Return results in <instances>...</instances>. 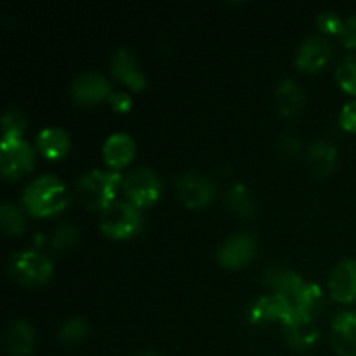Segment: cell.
I'll return each instance as SVG.
<instances>
[{
	"label": "cell",
	"mask_w": 356,
	"mask_h": 356,
	"mask_svg": "<svg viewBox=\"0 0 356 356\" xmlns=\"http://www.w3.org/2000/svg\"><path fill=\"white\" fill-rule=\"evenodd\" d=\"M305 92L292 79H282L275 87V103L282 117H296L305 106Z\"/></svg>",
	"instance_id": "ffe728a7"
},
{
	"label": "cell",
	"mask_w": 356,
	"mask_h": 356,
	"mask_svg": "<svg viewBox=\"0 0 356 356\" xmlns=\"http://www.w3.org/2000/svg\"><path fill=\"white\" fill-rule=\"evenodd\" d=\"M330 54H332V45H330V40L325 35H309L299 45L298 52H296L294 65L299 72H320L329 63Z\"/></svg>",
	"instance_id": "8fae6325"
},
{
	"label": "cell",
	"mask_w": 356,
	"mask_h": 356,
	"mask_svg": "<svg viewBox=\"0 0 356 356\" xmlns=\"http://www.w3.org/2000/svg\"><path fill=\"white\" fill-rule=\"evenodd\" d=\"M306 162L309 169L320 177H325L336 169L337 163V148L327 139H315L308 146L306 152Z\"/></svg>",
	"instance_id": "44dd1931"
},
{
	"label": "cell",
	"mask_w": 356,
	"mask_h": 356,
	"mask_svg": "<svg viewBox=\"0 0 356 356\" xmlns=\"http://www.w3.org/2000/svg\"><path fill=\"white\" fill-rule=\"evenodd\" d=\"M294 318V309L292 305L280 294H264L250 302L247 309V320L252 325H266V323L280 322L282 325L289 323Z\"/></svg>",
	"instance_id": "ba28073f"
},
{
	"label": "cell",
	"mask_w": 356,
	"mask_h": 356,
	"mask_svg": "<svg viewBox=\"0 0 356 356\" xmlns=\"http://www.w3.org/2000/svg\"><path fill=\"white\" fill-rule=\"evenodd\" d=\"M113 94L110 82L104 75L94 70H86L79 73L70 83V96L76 104H97L110 99Z\"/></svg>",
	"instance_id": "9c48e42d"
},
{
	"label": "cell",
	"mask_w": 356,
	"mask_h": 356,
	"mask_svg": "<svg viewBox=\"0 0 356 356\" xmlns=\"http://www.w3.org/2000/svg\"><path fill=\"white\" fill-rule=\"evenodd\" d=\"M329 292L341 305L356 301V259L348 257L334 266L329 275Z\"/></svg>",
	"instance_id": "5bb4252c"
},
{
	"label": "cell",
	"mask_w": 356,
	"mask_h": 356,
	"mask_svg": "<svg viewBox=\"0 0 356 356\" xmlns=\"http://www.w3.org/2000/svg\"><path fill=\"white\" fill-rule=\"evenodd\" d=\"M0 228L9 236H17L24 232V214L13 202L0 205Z\"/></svg>",
	"instance_id": "603a6c76"
},
{
	"label": "cell",
	"mask_w": 356,
	"mask_h": 356,
	"mask_svg": "<svg viewBox=\"0 0 356 356\" xmlns=\"http://www.w3.org/2000/svg\"><path fill=\"white\" fill-rule=\"evenodd\" d=\"M176 193L179 200L190 209H202L212 202L216 186L209 177L198 172H183L176 179Z\"/></svg>",
	"instance_id": "30bf717a"
},
{
	"label": "cell",
	"mask_w": 356,
	"mask_h": 356,
	"mask_svg": "<svg viewBox=\"0 0 356 356\" xmlns=\"http://www.w3.org/2000/svg\"><path fill=\"white\" fill-rule=\"evenodd\" d=\"M120 190L125 195V200L138 209H145L159 200L162 183L155 170L149 167H134L122 176Z\"/></svg>",
	"instance_id": "5b68a950"
},
{
	"label": "cell",
	"mask_w": 356,
	"mask_h": 356,
	"mask_svg": "<svg viewBox=\"0 0 356 356\" xmlns=\"http://www.w3.org/2000/svg\"><path fill=\"white\" fill-rule=\"evenodd\" d=\"M256 238L249 232H236L226 236L218 247L216 259L226 270H240L256 256Z\"/></svg>",
	"instance_id": "52a82bcc"
},
{
	"label": "cell",
	"mask_w": 356,
	"mask_h": 356,
	"mask_svg": "<svg viewBox=\"0 0 356 356\" xmlns=\"http://www.w3.org/2000/svg\"><path fill=\"white\" fill-rule=\"evenodd\" d=\"M139 356H156V355H153V353H145V355H139Z\"/></svg>",
	"instance_id": "d6a6232c"
},
{
	"label": "cell",
	"mask_w": 356,
	"mask_h": 356,
	"mask_svg": "<svg viewBox=\"0 0 356 356\" xmlns=\"http://www.w3.org/2000/svg\"><path fill=\"white\" fill-rule=\"evenodd\" d=\"M226 204L232 209L233 214L240 218H250L256 212V202L249 188L242 183H235L226 191Z\"/></svg>",
	"instance_id": "7402d4cb"
},
{
	"label": "cell",
	"mask_w": 356,
	"mask_h": 356,
	"mask_svg": "<svg viewBox=\"0 0 356 356\" xmlns=\"http://www.w3.org/2000/svg\"><path fill=\"white\" fill-rule=\"evenodd\" d=\"M278 146H280V149L285 155H296L299 152V148H301V143H299L298 136L292 134V132H287V134H284L280 138Z\"/></svg>",
	"instance_id": "1f68e13d"
},
{
	"label": "cell",
	"mask_w": 356,
	"mask_h": 356,
	"mask_svg": "<svg viewBox=\"0 0 356 356\" xmlns=\"http://www.w3.org/2000/svg\"><path fill=\"white\" fill-rule=\"evenodd\" d=\"M134 149V139L127 132H113L104 139L101 146V155H103V162L111 170H118L131 162Z\"/></svg>",
	"instance_id": "e0dca14e"
},
{
	"label": "cell",
	"mask_w": 356,
	"mask_h": 356,
	"mask_svg": "<svg viewBox=\"0 0 356 356\" xmlns=\"http://www.w3.org/2000/svg\"><path fill=\"white\" fill-rule=\"evenodd\" d=\"M282 327H284L285 341L294 351L312 350L320 337L318 325L315 316L312 315H296L291 322Z\"/></svg>",
	"instance_id": "2e32d148"
},
{
	"label": "cell",
	"mask_w": 356,
	"mask_h": 356,
	"mask_svg": "<svg viewBox=\"0 0 356 356\" xmlns=\"http://www.w3.org/2000/svg\"><path fill=\"white\" fill-rule=\"evenodd\" d=\"M108 103H110L111 108H113L115 111H118V113H127L132 106L131 96L125 92H113L110 96V99H108Z\"/></svg>",
	"instance_id": "4dcf8cb0"
},
{
	"label": "cell",
	"mask_w": 356,
	"mask_h": 356,
	"mask_svg": "<svg viewBox=\"0 0 356 356\" xmlns=\"http://www.w3.org/2000/svg\"><path fill=\"white\" fill-rule=\"evenodd\" d=\"M143 216L136 205L127 200H113L99 212L97 228L108 238H131L141 229Z\"/></svg>",
	"instance_id": "3957f363"
},
{
	"label": "cell",
	"mask_w": 356,
	"mask_h": 356,
	"mask_svg": "<svg viewBox=\"0 0 356 356\" xmlns=\"http://www.w3.org/2000/svg\"><path fill=\"white\" fill-rule=\"evenodd\" d=\"M110 68L115 79L122 83V86L129 87L131 90H141L145 89L146 79L145 73L139 70L138 58H136L134 51L129 47H120L111 54Z\"/></svg>",
	"instance_id": "4fadbf2b"
},
{
	"label": "cell",
	"mask_w": 356,
	"mask_h": 356,
	"mask_svg": "<svg viewBox=\"0 0 356 356\" xmlns=\"http://www.w3.org/2000/svg\"><path fill=\"white\" fill-rule=\"evenodd\" d=\"M87 332H89V327H87L86 320L80 318V316H70L59 327L58 336L59 341L66 346H76L86 339Z\"/></svg>",
	"instance_id": "cb8c5ba5"
},
{
	"label": "cell",
	"mask_w": 356,
	"mask_h": 356,
	"mask_svg": "<svg viewBox=\"0 0 356 356\" xmlns=\"http://www.w3.org/2000/svg\"><path fill=\"white\" fill-rule=\"evenodd\" d=\"M35 148L44 159L59 160L68 153L70 136L61 127H44L35 136Z\"/></svg>",
	"instance_id": "d6986e66"
},
{
	"label": "cell",
	"mask_w": 356,
	"mask_h": 356,
	"mask_svg": "<svg viewBox=\"0 0 356 356\" xmlns=\"http://www.w3.org/2000/svg\"><path fill=\"white\" fill-rule=\"evenodd\" d=\"M263 284L270 289L275 294H280L287 299L292 305L296 298L301 294V291L305 289L306 280L298 273V271L291 270L287 266H280V264H275V266H268L263 271Z\"/></svg>",
	"instance_id": "7c38bea8"
},
{
	"label": "cell",
	"mask_w": 356,
	"mask_h": 356,
	"mask_svg": "<svg viewBox=\"0 0 356 356\" xmlns=\"http://www.w3.org/2000/svg\"><path fill=\"white\" fill-rule=\"evenodd\" d=\"M35 332L28 322L14 318L3 330V348L10 356H28L33 351Z\"/></svg>",
	"instance_id": "ac0fdd59"
},
{
	"label": "cell",
	"mask_w": 356,
	"mask_h": 356,
	"mask_svg": "<svg viewBox=\"0 0 356 356\" xmlns=\"http://www.w3.org/2000/svg\"><path fill=\"white\" fill-rule=\"evenodd\" d=\"M7 273L23 287H40L51 280L52 263L40 250L26 249L10 256Z\"/></svg>",
	"instance_id": "277c9868"
},
{
	"label": "cell",
	"mask_w": 356,
	"mask_h": 356,
	"mask_svg": "<svg viewBox=\"0 0 356 356\" xmlns=\"http://www.w3.org/2000/svg\"><path fill=\"white\" fill-rule=\"evenodd\" d=\"M336 82L348 94L356 96V54H350L336 66Z\"/></svg>",
	"instance_id": "d4e9b609"
},
{
	"label": "cell",
	"mask_w": 356,
	"mask_h": 356,
	"mask_svg": "<svg viewBox=\"0 0 356 356\" xmlns=\"http://www.w3.org/2000/svg\"><path fill=\"white\" fill-rule=\"evenodd\" d=\"M35 153L23 138L0 141V172L7 179H17L33 169Z\"/></svg>",
	"instance_id": "8992f818"
},
{
	"label": "cell",
	"mask_w": 356,
	"mask_h": 356,
	"mask_svg": "<svg viewBox=\"0 0 356 356\" xmlns=\"http://www.w3.org/2000/svg\"><path fill=\"white\" fill-rule=\"evenodd\" d=\"M330 344L339 356H356V312H339L330 323Z\"/></svg>",
	"instance_id": "9a60e30c"
},
{
	"label": "cell",
	"mask_w": 356,
	"mask_h": 356,
	"mask_svg": "<svg viewBox=\"0 0 356 356\" xmlns=\"http://www.w3.org/2000/svg\"><path fill=\"white\" fill-rule=\"evenodd\" d=\"M24 129H26V118L23 111L16 108H7L2 115V139L23 138Z\"/></svg>",
	"instance_id": "4316f807"
},
{
	"label": "cell",
	"mask_w": 356,
	"mask_h": 356,
	"mask_svg": "<svg viewBox=\"0 0 356 356\" xmlns=\"http://www.w3.org/2000/svg\"><path fill=\"white\" fill-rule=\"evenodd\" d=\"M339 38L344 47L356 49V13L344 19L343 31H341Z\"/></svg>",
	"instance_id": "f546056e"
},
{
	"label": "cell",
	"mask_w": 356,
	"mask_h": 356,
	"mask_svg": "<svg viewBox=\"0 0 356 356\" xmlns=\"http://www.w3.org/2000/svg\"><path fill=\"white\" fill-rule=\"evenodd\" d=\"M343 24L344 19L336 10H322L316 16V26L322 31V35H341Z\"/></svg>",
	"instance_id": "83f0119b"
},
{
	"label": "cell",
	"mask_w": 356,
	"mask_h": 356,
	"mask_svg": "<svg viewBox=\"0 0 356 356\" xmlns=\"http://www.w3.org/2000/svg\"><path fill=\"white\" fill-rule=\"evenodd\" d=\"M76 240H79V229H76V226L70 225V222L58 225L52 229L51 235H49V243L58 252L72 249L76 243Z\"/></svg>",
	"instance_id": "484cf974"
},
{
	"label": "cell",
	"mask_w": 356,
	"mask_h": 356,
	"mask_svg": "<svg viewBox=\"0 0 356 356\" xmlns=\"http://www.w3.org/2000/svg\"><path fill=\"white\" fill-rule=\"evenodd\" d=\"M122 176L118 170L92 169L79 177L75 184V195L83 207L89 211H103L106 205L117 200V191L122 186Z\"/></svg>",
	"instance_id": "7a4b0ae2"
},
{
	"label": "cell",
	"mask_w": 356,
	"mask_h": 356,
	"mask_svg": "<svg viewBox=\"0 0 356 356\" xmlns=\"http://www.w3.org/2000/svg\"><path fill=\"white\" fill-rule=\"evenodd\" d=\"M24 211L35 218H49L68 205L70 195L65 183L54 174H40L31 179L21 193Z\"/></svg>",
	"instance_id": "6da1fadb"
},
{
	"label": "cell",
	"mask_w": 356,
	"mask_h": 356,
	"mask_svg": "<svg viewBox=\"0 0 356 356\" xmlns=\"http://www.w3.org/2000/svg\"><path fill=\"white\" fill-rule=\"evenodd\" d=\"M339 125L346 132H356V97L341 108Z\"/></svg>",
	"instance_id": "f1b7e54d"
}]
</instances>
